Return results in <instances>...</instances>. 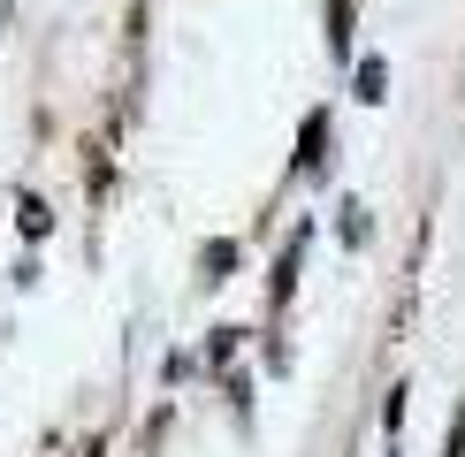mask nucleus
<instances>
[{
  "mask_svg": "<svg viewBox=\"0 0 465 457\" xmlns=\"http://www.w3.org/2000/svg\"><path fill=\"white\" fill-rule=\"evenodd\" d=\"M8 15H15V8H8V0H0V31H8Z\"/></svg>",
  "mask_w": 465,
  "mask_h": 457,
  "instance_id": "nucleus-10",
  "label": "nucleus"
},
{
  "mask_svg": "<svg viewBox=\"0 0 465 457\" xmlns=\"http://www.w3.org/2000/svg\"><path fill=\"white\" fill-rule=\"evenodd\" d=\"M381 427H390V442H397V427H404V389H390V404H381Z\"/></svg>",
  "mask_w": 465,
  "mask_h": 457,
  "instance_id": "nucleus-9",
  "label": "nucleus"
},
{
  "mask_svg": "<svg viewBox=\"0 0 465 457\" xmlns=\"http://www.w3.org/2000/svg\"><path fill=\"white\" fill-rule=\"evenodd\" d=\"M237 335H244V328H214V351H206V366H222V358L237 351Z\"/></svg>",
  "mask_w": 465,
  "mask_h": 457,
  "instance_id": "nucleus-8",
  "label": "nucleus"
},
{
  "mask_svg": "<svg viewBox=\"0 0 465 457\" xmlns=\"http://www.w3.org/2000/svg\"><path fill=\"white\" fill-rule=\"evenodd\" d=\"M351 15H359V0H336L328 8V53H351Z\"/></svg>",
  "mask_w": 465,
  "mask_h": 457,
  "instance_id": "nucleus-4",
  "label": "nucleus"
},
{
  "mask_svg": "<svg viewBox=\"0 0 465 457\" xmlns=\"http://www.w3.org/2000/svg\"><path fill=\"white\" fill-rule=\"evenodd\" d=\"M237 252H244V244H229V237H214V244L199 252V267H206V290H214V282H229V267H237Z\"/></svg>",
  "mask_w": 465,
  "mask_h": 457,
  "instance_id": "nucleus-3",
  "label": "nucleus"
},
{
  "mask_svg": "<svg viewBox=\"0 0 465 457\" xmlns=\"http://www.w3.org/2000/svg\"><path fill=\"white\" fill-rule=\"evenodd\" d=\"M305 244H313V228H298V237L282 244V259H275V282H267V305H290V290H298V259H305Z\"/></svg>",
  "mask_w": 465,
  "mask_h": 457,
  "instance_id": "nucleus-2",
  "label": "nucleus"
},
{
  "mask_svg": "<svg viewBox=\"0 0 465 457\" xmlns=\"http://www.w3.org/2000/svg\"><path fill=\"white\" fill-rule=\"evenodd\" d=\"M15 228H24V237H46V228H54L46 199H24V206H15Z\"/></svg>",
  "mask_w": 465,
  "mask_h": 457,
  "instance_id": "nucleus-6",
  "label": "nucleus"
},
{
  "mask_svg": "<svg viewBox=\"0 0 465 457\" xmlns=\"http://www.w3.org/2000/svg\"><path fill=\"white\" fill-rule=\"evenodd\" d=\"M328 160H336V122H328V107H313V114H305V130H298V176L321 183Z\"/></svg>",
  "mask_w": 465,
  "mask_h": 457,
  "instance_id": "nucleus-1",
  "label": "nucleus"
},
{
  "mask_svg": "<svg viewBox=\"0 0 465 457\" xmlns=\"http://www.w3.org/2000/svg\"><path fill=\"white\" fill-rule=\"evenodd\" d=\"M343 244H366V206H343Z\"/></svg>",
  "mask_w": 465,
  "mask_h": 457,
  "instance_id": "nucleus-7",
  "label": "nucleus"
},
{
  "mask_svg": "<svg viewBox=\"0 0 465 457\" xmlns=\"http://www.w3.org/2000/svg\"><path fill=\"white\" fill-rule=\"evenodd\" d=\"M359 100H390V62H381V53L359 62Z\"/></svg>",
  "mask_w": 465,
  "mask_h": 457,
  "instance_id": "nucleus-5",
  "label": "nucleus"
}]
</instances>
